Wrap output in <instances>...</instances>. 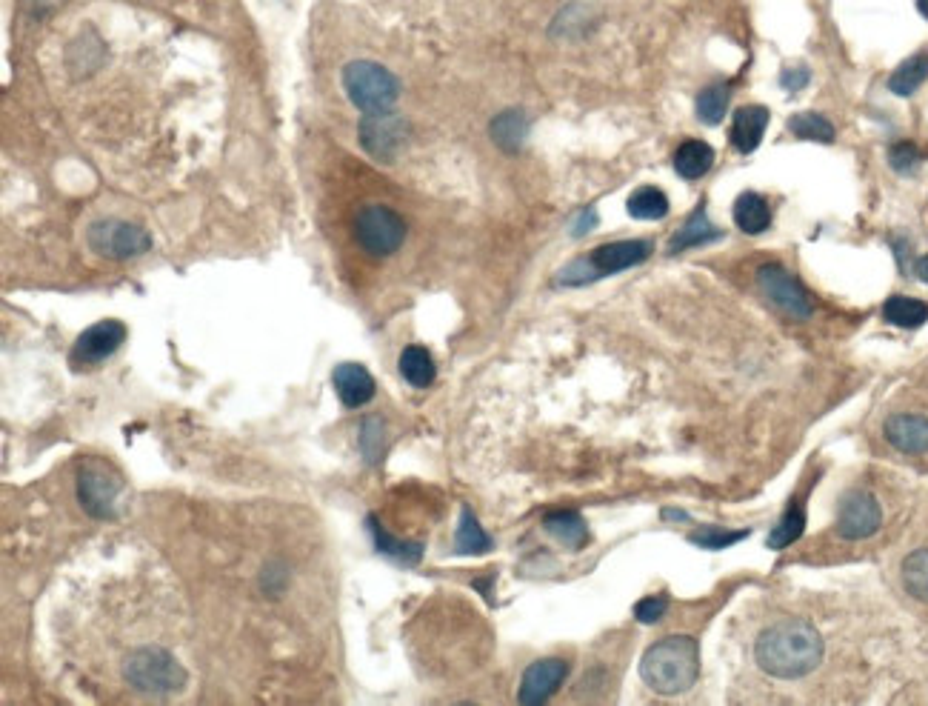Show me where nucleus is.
Wrapping results in <instances>:
<instances>
[{"label": "nucleus", "instance_id": "obj_3", "mask_svg": "<svg viewBox=\"0 0 928 706\" xmlns=\"http://www.w3.org/2000/svg\"><path fill=\"white\" fill-rule=\"evenodd\" d=\"M343 89L360 112H389L400 98L397 78L375 61H355L343 69Z\"/></svg>", "mask_w": 928, "mask_h": 706}, {"label": "nucleus", "instance_id": "obj_36", "mask_svg": "<svg viewBox=\"0 0 928 706\" xmlns=\"http://www.w3.org/2000/svg\"><path fill=\"white\" fill-rule=\"evenodd\" d=\"M809 83V69H786L783 72V86L791 89V92H797L800 86H806Z\"/></svg>", "mask_w": 928, "mask_h": 706}, {"label": "nucleus", "instance_id": "obj_1", "mask_svg": "<svg viewBox=\"0 0 928 706\" xmlns=\"http://www.w3.org/2000/svg\"><path fill=\"white\" fill-rule=\"evenodd\" d=\"M823 661V638L820 632L800 618H789L769 626L757 638V664L774 678L794 681L809 675Z\"/></svg>", "mask_w": 928, "mask_h": 706}, {"label": "nucleus", "instance_id": "obj_23", "mask_svg": "<svg viewBox=\"0 0 928 706\" xmlns=\"http://www.w3.org/2000/svg\"><path fill=\"white\" fill-rule=\"evenodd\" d=\"M928 78V55H914L909 61H903L897 69H894V75L889 78V89L894 95H900V98H909L914 95Z\"/></svg>", "mask_w": 928, "mask_h": 706}, {"label": "nucleus", "instance_id": "obj_6", "mask_svg": "<svg viewBox=\"0 0 928 706\" xmlns=\"http://www.w3.org/2000/svg\"><path fill=\"white\" fill-rule=\"evenodd\" d=\"M86 243L92 252L109 261H129L140 258L152 249V238L146 229L126 221H98L89 226Z\"/></svg>", "mask_w": 928, "mask_h": 706}, {"label": "nucleus", "instance_id": "obj_31", "mask_svg": "<svg viewBox=\"0 0 928 706\" xmlns=\"http://www.w3.org/2000/svg\"><path fill=\"white\" fill-rule=\"evenodd\" d=\"M726 109H729V89L726 86H711V89H706L697 98V118H700V123L717 126L726 118Z\"/></svg>", "mask_w": 928, "mask_h": 706}, {"label": "nucleus", "instance_id": "obj_26", "mask_svg": "<svg viewBox=\"0 0 928 706\" xmlns=\"http://www.w3.org/2000/svg\"><path fill=\"white\" fill-rule=\"evenodd\" d=\"M629 215L637 221H660L669 215V198L654 186H643L629 198Z\"/></svg>", "mask_w": 928, "mask_h": 706}, {"label": "nucleus", "instance_id": "obj_29", "mask_svg": "<svg viewBox=\"0 0 928 706\" xmlns=\"http://www.w3.org/2000/svg\"><path fill=\"white\" fill-rule=\"evenodd\" d=\"M789 132L791 135H797V138H803V141H834V126H831L823 115H817V112H800V115H794L789 121Z\"/></svg>", "mask_w": 928, "mask_h": 706}, {"label": "nucleus", "instance_id": "obj_9", "mask_svg": "<svg viewBox=\"0 0 928 706\" xmlns=\"http://www.w3.org/2000/svg\"><path fill=\"white\" fill-rule=\"evenodd\" d=\"M757 286L760 292L769 298L771 306H777L780 312H786L794 321H803L811 315V301L806 295V289L797 283V278L786 272L783 266H760L757 272Z\"/></svg>", "mask_w": 928, "mask_h": 706}, {"label": "nucleus", "instance_id": "obj_24", "mask_svg": "<svg viewBox=\"0 0 928 706\" xmlns=\"http://www.w3.org/2000/svg\"><path fill=\"white\" fill-rule=\"evenodd\" d=\"M720 238V229H714L711 221L706 218V212H694L689 221L683 223V229L674 232L669 249L672 252H683V249H692V246H703V243L717 241Z\"/></svg>", "mask_w": 928, "mask_h": 706}, {"label": "nucleus", "instance_id": "obj_17", "mask_svg": "<svg viewBox=\"0 0 928 706\" xmlns=\"http://www.w3.org/2000/svg\"><path fill=\"white\" fill-rule=\"evenodd\" d=\"M711 163H714V149L703 141H686L674 155V169L686 181L703 178L711 169Z\"/></svg>", "mask_w": 928, "mask_h": 706}, {"label": "nucleus", "instance_id": "obj_4", "mask_svg": "<svg viewBox=\"0 0 928 706\" xmlns=\"http://www.w3.org/2000/svg\"><path fill=\"white\" fill-rule=\"evenodd\" d=\"M126 681L140 692H175L186 684V669L160 646H143L126 658Z\"/></svg>", "mask_w": 928, "mask_h": 706}, {"label": "nucleus", "instance_id": "obj_32", "mask_svg": "<svg viewBox=\"0 0 928 706\" xmlns=\"http://www.w3.org/2000/svg\"><path fill=\"white\" fill-rule=\"evenodd\" d=\"M360 452H363V458H366L369 464H377V461H380V455H383V421H377V418L363 421V429H360Z\"/></svg>", "mask_w": 928, "mask_h": 706}, {"label": "nucleus", "instance_id": "obj_37", "mask_svg": "<svg viewBox=\"0 0 928 706\" xmlns=\"http://www.w3.org/2000/svg\"><path fill=\"white\" fill-rule=\"evenodd\" d=\"M594 221H597V218H594V212H586V215H583V221L577 223L574 235H586V232H589V226H592Z\"/></svg>", "mask_w": 928, "mask_h": 706}, {"label": "nucleus", "instance_id": "obj_11", "mask_svg": "<svg viewBox=\"0 0 928 706\" xmlns=\"http://www.w3.org/2000/svg\"><path fill=\"white\" fill-rule=\"evenodd\" d=\"M883 521V512L877 498L869 492H849L843 501H840V515H837V532L849 541H863L874 535L880 529Z\"/></svg>", "mask_w": 928, "mask_h": 706}, {"label": "nucleus", "instance_id": "obj_8", "mask_svg": "<svg viewBox=\"0 0 928 706\" xmlns=\"http://www.w3.org/2000/svg\"><path fill=\"white\" fill-rule=\"evenodd\" d=\"M406 138H409V126L392 109L363 115L360 121V146L380 163L395 161L400 149L406 146Z\"/></svg>", "mask_w": 928, "mask_h": 706}, {"label": "nucleus", "instance_id": "obj_2", "mask_svg": "<svg viewBox=\"0 0 928 706\" xmlns=\"http://www.w3.org/2000/svg\"><path fill=\"white\" fill-rule=\"evenodd\" d=\"M700 655L697 641L689 635H672L646 649L640 661V675L660 695H680L697 681Z\"/></svg>", "mask_w": 928, "mask_h": 706}, {"label": "nucleus", "instance_id": "obj_35", "mask_svg": "<svg viewBox=\"0 0 928 706\" xmlns=\"http://www.w3.org/2000/svg\"><path fill=\"white\" fill-rule=\"evenodd\" d=\"M666 598H643L640 604L634 606V618L640 624H657L663 615H666Z\"/></svg>", "mask_w": 928, "mask_h": 706}, {"label": "nucleus", "instance_id": "obj_25", "mask_svg": "<svg viewBox=\"0 0 928 706\" xmlns=\"http://www.w3.org/2000/svg\"><path fill=\"white\" fill-rule=\"evenodd\" d=\"M455 546L460 555H483V552L492 549V538L483 532V526L477 524V518H474L469 506H463V512H460Z\"/></svg>", "mask_w": 928, "mask_h": 706}, {"label": "nucleus", "instance_id": "obj_39", "mask_svg": "<svg viewBox=\"0 0 928 706\" xmlns=\"http://www.w3.org/2000/svg\"><path fill=\"white\" fill-rule=\"evenodd\" d=\"M917 9H920V12L928 18V0H917Z\"/></svg>", "mask_w": 928, "mask_h": 706}, {"label": "nucleus", "instance_id": "obj_30", "mask_svg": "<svg viewBox=\"0 0 928 706\" xmlns=\"http://www.w3.org/2000/svg\"><path fill=\"white\" fill-rule=\"evenodd\" d=\"M803 529H806V509L800 504H794L780 518V524L771 529L769 535V549H786L789 544H794L800 535H803Z\"/></svg>", "mask_w": 928, "mask_h": 706}, {"label": "nucleus", "instance_id": "obj_12", "mask_svg": "<svg viewBox=\"0 0 928 706\" xmlns=\"http://www.w3.org/2000/svg\"><path fill=\"white\" fill-rule=\"evenodd\" d=\"M569 675V664L560 661V658H543V661H534L526 672H523V681H520V704H546L557 692V686L566 681Z\"/></svg>", "mask_w": 928, "mask_h": 706}, {"label": "nucleus", "instance_id": "obj_33", "mask_svg": "<svg viewBox=\"0 0 928 706\" xmlns=\"http://www.w3.org/2000/svg\"><path fill=\"white\" fill-rule=\"evenodd\" d=\"M743 538H746V532H726V529L709 526V529L694 532L692 544L703 546V549H729L731 544H737V541H743Z\"/></svg>", "mask_w": 928, "mask_h": 706}, {"label": "nucleus", "instance_id": "obj_15", "mask_svg": "<svg viewBox=\"0 0 928 706\" xmlns=\"http://www.w3.org/2000/svg\"><path fill=\"white\" fill-rule=\"evenodd\" d=\"M886 438L906 455L928 452V418L923 415H894L886 421Z\"/></svg>", "mask_w": 928, "mask_h": 706}, {"label": "nucleus", "instance_id": "obj_18", "mask_svg": "<svg viewBox=\"0 0 928 706\" xmlns=\"http://www.w3.org/2000/svg\"><path fill=\"white\" fill-rule=\"evenodd\" d=\"M734 221L743 232L749 235H760L766 232L771 223V209L769 203L763 201L757 192H743L737 201H734Z\"/></svg>", "mask_w": 928, "mask_h": 706}, {"label": "nucleus", "instance_id": "obj_7", "mask_svg": "<svg viewBox=\"0 0 928 706\" xmlns=\"http://www.w3.org/2000/svg\"><path fill=\"white\" fill-rule=\"evenodd\" d=\"M120 478L109 466L89 461L78 472V501L92 518H115L118 515Z\"/></svg>", "mask_w": 928, "mask_h": 706}, {"label": "nucleus", "instance_id": "obj_20", "mask_svg": "<svg viewBox=\"0 0 928 706\" xmlns=\"http://www.w3.org/2000/svg\"><path fill=\"white\" fill-rule=\"evenodd\" d=\"M526 135H529V121L520 109L500 112L492 121V141L506 152H517L526 141Z\"/></svg>", "mask_w": 928, "mask_h": 706}, {"label": "nucleus", "instance_id": "obj_27", "mask_svg": "<svg viewBox=\"0 0 928 706\" xmlns=\"http://www.w3.org/2000/svg\"><path fill=\"white\" fill-rule=\"evenodd\" d=\"M883 315L886 321L894 326H903V329H917L928 321V306L923 301H914V298H889V303L883 306Z\"/></svg>", "mask_w": 928, "mask_h": 706}, {"label": "nucleus", "instance_id": "obj_14", "mask_svg": "<svg viewBox=\"0 0 928 706\" xmlns=\"http://www.w3.org/2000/svg\"><path fill=\"white\" fill-rule=\"evenodd\" d=\"M332 384H335L337 398L343 401V406H349V409H360V406L369 404V401L375 398L377 389L372 372L363 364H352V361L335 366Z\"/></svg>", "mask_w": 928, "mask_h": 706}, {"label": "nucleus", "instance_id": "obj_13", "mask_svg": "<svg viewBox=\"0 0 928 706\" xmlns=\"http://www.w3.org/2000/svg\"><path fill=\"white\" fill-rule=\"evenodd\" d=\"M652 255V243L646 241H617L606 243V246H597L592 252L594 275L603 278V275H614V272H623V269H632L637 263H643Z\"/></svg>", "mask_w": 928, "mask_h": 706}, {"label": "nucleus", "instance_id": "obj_22", "mask_svg": "<svg viewBox=\"0 0 928 706\" xmlns=\"http://www.w3.org/2000/svg\"><path fill=\"white\" fill-rule=\"evenodd\" d=\"M369 524V532H372V538H375L377 552H383V555H389L392 561L403 566H415L420 564V558H423V546L420 544H409V541H397L392 538L383 526L377 524V518H369L366 521Z\"/></svg>", "mask_w": 928, "mask_h": 706}, {"label": "nucleus", "instance_id": "obj_28", "mask_svg": "<svg viewBox=\"0 0 928 706\" xmlns=\"http://www.w3.org/2000/svg\"><path fill=\"white\" fill-rule=\"evenodd\" d=\"M903 584L909 595L928 604V549H917L903 561Z\"/></svg>", "mask_w": 928, "mask_h": 706}, {"label": "nucleus", "instance_id": "obj_19", "mask_svg": "<svg viewBox=\"0 0 928 706\" xmlns=\"http://www.w3.org/2000/svg\"><path fill=\"white\" fill-rule=\"evenodd\" d=\"M400 375H403V381H409L415 389L432 386L437 375L432 355L423 346H406L400 352Z\"/></svg>", "mask_w": 928, "mask_h": 706}, {"label": "nucleus", "instance_id": "obj_21", "mask_svg": "<svg viewBox=\"0 0 928 706\" xmlns=\"http://www.w3.org/2000/svg\"><path fill=\"white\" fill-rule=\"evenodd\" d=\"M546 529H549L552 538H557L560 544L569 546V549H580L589 541L586 521L577 512H549L546 515Z\"/></svg>", "mask_w": 928, "mask_h": 706}, {"label": "nucleus", "instance_id": "obj_5", "mask_svg": "<svg viewBox=\"0 0 928 706\" xmlns=\"http://www.w3.org/2000/svg\"><path fill=\"white\" fill-rule=\"evenodd\" d=\"M355 238L372 258H389L406 241V223L395 209L383 203H369L357 212Z\"/></svg>", "mask_w": 928, "mask_h": 706}, {"label": "nucleus", "instance_id": "obj_34", "mask_svg": "<svg viewBox=\"0 0 928 706\" xmlns=\"http://www.w3.org/2000/svg\"><path fill=\"white\" fill-rule=\"evenodd\" d=\"M889 161L897 172H911L920 163V149L911 146V143H897V146H891Z\"/></svg>", "mask_w": 928, "mask_h": 706}, {"label": "nucleus", "instance_id": "obj_16", "mask_svg": "<svg viewBox=\"0 0 928 706\" xmlns=\"http://www.w3.org/2000/svg\"><path fill=\"white\" fill-rule=\"evenodd\" d=\"M766 126H769V109H763V106H743V109H737L734 123H731V143L743 155H749L763 141Z\"/></svg>", "mask_w": 928, "mask_h": 706}, {"label": "nucleus", "instance_id": "obj_38", "mask_svg": "<svg viewBox=\"0 0 928 706\" xmlns=\"http://www.w3.org/2000/svg\"><path fill=\"white\" fill-rule=\"evenodd\" d=\"M917 275H920V278H923V281L928 283V255H926V258H920V261H917Z\"/></svg>", "mask_w": 928, "mask_h": 706}, {"label": "nucleus", "instance_id": "obj_10", "mask_svg": "<svg viewBox=\"0 0 928 706\" xmlns=\"http://www.w3.org/2000/svg\"><path fill=\"white\" fill-rule=\"evenodd\" d=\"M123 341H126V326H123V323L100 321L95 323V326H89L78 341H75L69 361H72V366H78V369L98 366L103 364L106 358H112Z\"/></svg>", "mask_w": 928, "mask_h": 706}]
</instances>
